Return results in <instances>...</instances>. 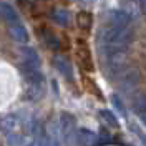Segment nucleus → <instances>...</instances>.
Segmentation results:
<instances>
[{
  "label": "nucleus",
  "mask_w": 146,
  "mask_h": 146,
  "mask_svg": "<svg viewBox=\"0 0 146 146\" xmlns=\"http://www.w3.org/2000/svg\"><path fill=\"white\" fill-rule=\"evenodd\" d=\"M76 62L83 75H88L93 72V60H91V52L86 40L78 38L76 40Z\"/></svg>",
  "instance_id": "1"
},
{
  "label": "nucleus",
  "mask_w": 146,
  "mask_h": 146,
  "mask_svg": "<svg viewBox=\"0 0 146 146\" xmlns=\"http://www.w3.org/2000/svg\"><path fill=\"white\" fill-rule=\"evenodd\" d=\"M76 25H78V28L82 30L83 33H88L91 30V25H93V15H91L90 12H86V10L78 12V15H76Z\"/></svg>",
  "instance_id": "2"
},
{
  "label": "nucleus",
  "mask_w": 146,
  "mask_h": 146,
  "mask_svg": "<svg viewBox=\"0 0 146 146\" xmlns=\"http://www.w3.org/2000/svg\"><path fill=\"white\" fill-rule=\"evenodd\" d=\"M0 15L5 20H9L10 23H17L18 22V17H17V13H15V10L12 9L9 3H5V2H0Z\"/></svg>",
  "instance_id": "3"
},
{
  "label": "nucleus",
  "mask_w": 146,
  "mask_h": 146,
  "mask_svg": "<svg viewBox=\"0 0 146 146\" xmlns=\"http://www.w3.org/2000/svg\"><path fill=\"white\" fill-rule=\"evenodd\" d=\"M82 80H83V85H85V88L90 91V93H93L95 96H98V98H100V96H101V95H100V90H98V86L95 85V82L91 80L90 76H88V75H83Z\"/></svg>",
  "instance_id": "4"
},
{
  "label": "nucleus",
  "mask_w": 146,
  "mask_h": 146,
  "mask_svg": "<svg viewBox=\"0 0 146 146\" xmlns=\"http://www.w3.org/2000/svg\"><path fill=\"white\" fill-rule=\"evenodd\" d=\"M52 17H53V20H55V22H58V23H63V25H66V23H68V12H66L65 9L53 10Z\"/></svg>",
  "instance_id": "5"
},
{
  "label": "nucleus",
  "mask_w": 146,
  "mask_h": 146,
  "mask_svg": "<svg viewBox=\"0 0 146 146\" xmlns=\"http://www.w3.org/2000/svg\"><path fill=\"white\" fill-rule=\"evenodd\" d=\"M10 32H12L13 38H17V40H25V38H27V33H25V30L22 28V25H18V23H13V25H10Z\"/></svg>",
  "instance_id": "6"
},
{
  "label": "nucleus",
  "mask_w": 146,
  "mask_h": 146,
  "mask_svg": "<svg viewBox=\"0 0 146 146\" xmlns=\"http://www.w3.org/2000/svg\"><path fill=\"white\" fill-rule=\"evenodd\" d=\"M60 50H63V52L70 50V38L66 36V33H62V36H60Z\"/></svg>",
  "instance_id": "7"
},
{
  "label": "nucleus",
  "mask_w": 146,
  "mask_h": 146,
  "mask_svg": "<svg viewBox=\"0 0 146 146\" xmlns=\"http://www.w3.org/2000/svg\"><path fill=\"white\" fill-rule=\"evenodd\" d=\"M143 9L146 10V0H143Z\"/></svg>",
  "instance_id": "8"
},
{
  "label": "nucleus",
  "mask_w": 146,
  "mask_h": 146,
  "mask_svg": "<svg viewBox=\"0 0 146 146\" xmlns=\"http://www.w3.org/2000/svg\"><path fill=\"white\" fill-rule=\"evenodd\" d=\"M85 2H88V0H85Z\"/></svg>",
  "instance_id": "9"
}]
</instances>
